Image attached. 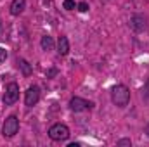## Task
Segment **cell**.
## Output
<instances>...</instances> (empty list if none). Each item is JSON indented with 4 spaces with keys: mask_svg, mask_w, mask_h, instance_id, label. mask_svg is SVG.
<instances>
[{
    "mask_svg": "<svg viewBox=\"0 0 149 147\" xmlns=\"http://www.w3.org/2000/svg\"><path fill=\"white\" fill-rule=\"evenodd\" d=\"M118 146H132V142H130V139H121V140H118Z\"/></svg>",
    "mask_w": 149,
    "mask_h": 147,
    "instance_id": "cell-16",
    "label": "cell"
},
{
    "mask_svg": "<svg viewBox=\"0 0 149 147\" xmlns=\"http://www.w3.org/2000/svg\"><path fill=\"white\" fill-rule=\"evenodd\" d=\"M92 102L90 101H85L81 97H73L70 101V109L74 111V112H80V111H87V109H92Z\"/></svg>",
    "mask_w": 149,
    "mask_h": 147,
    "instance_id": "cell-6",
    "label": "cell"
},
{
    "mask_svg": "<svg viewBox=\"0 0 149 147\" xmlns=\"http://www.w3.org/2000/svg\"><path fill=\"white\" fill-rule=\"evenodd\" d=\"M42 49L43 50H52L54 49V40H52V37H49V35L42 37Z\"/></svg>",
    "mask_w": 149,
    "mask_h": 147,
    "instance_id": "cell-10",
    "label": "cell"
},
{
    "mask_svg": "<svg viewBox=\"0 0 149 147\" xmlns=\"http://www.w3.org/2000/svg\"><path fill=\"white\" fill-rule=\"evenodd\" d=\"M5 59H7V50H5V49H2V47H0V62H3V61H5Z\"/></svg>",
    "mask_w": 149,
    "mask_h": 147,
    "instance_id": "cell-15",
    "label": "cell"
},
{
    "mask_svg": "<svg viewBox=\"0 0 149 147\" xmlns=\"http://www.w3.org/2000/svg\"><path fill=\"white\" fill-rule=\"evenodd\" d=\"M63 7H64L66 10H73L74 7H76V3H74V0H64V2H63Z\"/></svg>",
    "mask_w": 149,
    "mask_h": 147,
    "instance_id": "cell-12",
    "label": "cell"
},
{
    "mask_svg": "<svg viewBox=\"0 0 149 147\" xmlns=\"http://www.w3.org/2000/svg\"><path fill=\"white\" fill-rule=\"evenodd\" d=\"M19 99V85L10 81L5 85V92H3V104L5 106H12L16 104V101Z\"/></svg>",
    "mask_w": 149,
    "mask_h": 147,
    "instance_id": "cell-3",
    "label": "cell"
},
{
    "mask_svg": "<svg viewBox=\"0 0 149 147\" xmlns=\"http://www.w3.org/2000/svg\"><path fill=\"white\" fill-rule=\"evenodd\" d=\"M17 66L23 69V73L26 74V76H30V74H31V68H30V64H28L24 59H19V61H17Z\"/></svg>",
    "mask_w": 149,
    "mask_h": 147,
    "instance_id": "cell-11",
    "label": "cell"
},
{
    "mask_svg": "<svg viewBox=\"0 0 149 147\" xmlns=\"http://www.w3.org/2000/svg\"><path fill=\"white\" fill-rule=\"evenodd\" d=\"M146 135H148V137H149V123H148V125H146Z\"/></svg>",
    "mask_w": 149,
    "mask_h": 147,
    "instance_id": "cell-17",
    "label": "cell"
},
{
    "mask_svg": "<svg viewBox=\"0 0 149 147\" xmlns=\"http://www.w3.org/2000/svg\"><path fill=\"white\" fill-rule=\"evenodd\" d=\"M38 101H40V88H38L37 85H33V87H30V88L26 90V94H24V104H26L28 107H33Z\"/></svg>",
    "mask_w": 149,
    "mask_h": 147,
    "instance_id": "cell-5",
    "label": "cell"
},
{
    "mask_svg": "<svg viewBox=\"0 0 149 147\" xmlns=\"http://www.w3.org/2000/svg\"><path fill=\"white\" fill-rule=\"evenodd\" d=\"M76 7H78L80 12H87V10H88V3H87V2H80Z\"/></svg>",
    "mask_w": 149,
    "mask_h": 147,
    "instance_id": "cell-13",
    "label": "cell"
},
{
    "mask_svg": "<svg viewBox=\"0 0 149 147\" xmlns=\"http://www.w3.org/2000/svg\"><path fill=\"white\" fill-rule=\"evenodd\" d=\"M142 97L149 99V78H148V81H146V85H144V88H142Z\"/></svg>",
    "mask_w": 149,
    "mask_h": 147,
    "instance_id": "cell-14",
    "label": "cell"
},
{
    "mask_svg": "<svg viewBox=\"0 0 149 147\" xmlns=\"http://www.w3.org/2000/svg\"><path fill=\"white\" fill-rule=\"evenodd\" d=\"M57 52L61 55H68V52H70V42H68V38L63 37V35L57 40Z\"/></svg>",
    "mask_w": 149,
    "mask_h": 147,
    "instance_id": "cell-9",
    "label": "cell"
},
{
    "mask_svg": "<svg viewBox=\"0 0 149 147\" xmlns=\"http://www.w3.org/2000/svg\"><path fill=\"white\" fill-rule=\"evenodd\" d=\"M130 26H132L135 31H144V30L148 28V24H146V17L141 16V14H134L132 19H130Z\"/></svg>",
    "mask_w": 149,
    "mask_h": 147,
    "instance_id": "cell-7",
    "label": "cell"
},
{
    "mask_svg": "<svg viewBox=\"0 0 149 147\" xmlns=\"http://www.w3.org/2000/svg\"><path fill=\"white\" fill-rule=\"evenodd\" d=\"M17 130H19V119H17L16 116H9V118L5 119V123H3V128H2L3 137L10 139V137H14V135L17 133Z\"/></svg>",
    "mask_w": 149,
    "mask_h": 147,
    "instance_id": "cell-4",
    "label": "cell"
},
{
    "mask_svg": "<svg viewBox=\"0 0 149 147\" xmlns=\"http://www.w3.org/2000/svg\"><path fill=\"white\" fill-rule=\"evenodd\" d=\"M26 7V0H12L10 3V14L12 16H19Z\"/></svg>",
    "mask_w": 149,
    "mask_h": 147,
    "instance_id": "cell-8",
    "label": "cell"
},
{
    "mask_svg": "<svg viewBox=\"0 0 149 147\" xmlns=\"http://www.w3.org/2000/svg\"><path fill=\"white\" fill-rule=\"evenodd\" d=\"M111 101L114 106L118 107H125L130 101V90L125 85H114L111 88Z\"/></svg>",
    "mask_w": 149,
    "mask_h": 147,
    "instance_id": "cell-1",
    "label": "cell"
},
{
    "mask_svg": "<svg viewBox=\"0 0 149 147\" xmlns=\"http://www.w3.org/2000/svg\"><path fill=\"white\" fill-rule=\"evenodd\" d=\"M49 137L56 142H61V140H66L70 137V128L63 123H56L49 128Z\"/></svg>",
    "mask_w": 149,
    "mask_h": 147,
    "instance_id": "cell-2",
    "label": "cell"
}]
</instances>
